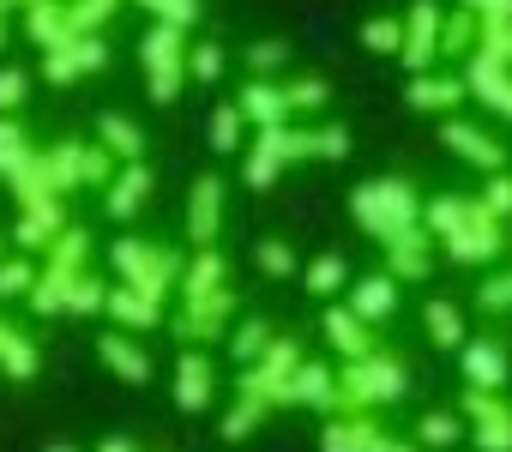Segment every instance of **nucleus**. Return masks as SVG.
I'll return each instance as SVG.
<instances>
[{"instance_id": "f257e3e1", "label": "nucleus", "mask_w": 512, "mask_h": 452, "mask_svg": "<svg viewBox=\"0 0 512 452\" xmlns=\"http://www.w3.org/2000/svg\"><path fill=\"white\" fill-rule=\"evenodd\" d=\"M356 217H362V230L398 242V236H410V223H416V193L404 181H362L356 187Z\"/></svg>"}, {"instance_id": "f03ea898", "label": "nucleus", "mask_w": 512, "mask_h": 452, "mask_svg": "<svg viewBox=\"0 0 512 452\" xmlns=\"http://www.w3.org/2000/svg\"><path fill=\"white\" fill-rule=\"evenodd\" d=\"M434 49H440V19H434V7H428V0H416V7H410V19H404V49H398V61H404L410 73H428Z\"/></svg>"}, {"instance_id": "7ed1b4c3", "label": "nucleus", "mask_w": 512, "mask_h": 452, "mask_svg": "<svg viewBox=\"0 0 512 452\" xmlns=\"http://www.w3.org/2000/svg\"><path fill=\"white\" fill-rule=\"evenodd\" d=\"M446 145L464 157V163H482V169H506V151L482 133V127H470V121H446Z\"/></svg>"}, {"instance_id": "20e7f679", "label": "nucleus", "mask_w": 512, "mask_h": 452, "mask_svg": "<svg viewBox=\"0 0 512 452\" xmlns=\"http://www.w3.org/2000/svg\"><path fill=\"white\" fill-rule=\"evenodd\" d=\"M235 109H241V121H260V127H284V115H290L284 85H266V79H253Z\"/></svg>"}, {"instance_id": "39448f33", "label": "nucleus", "mask_w": 512, "mask_h": 452, "mask_svg": "<svg viewBox=\"0 0 512 452\" xmlns=\"http://www.w3.org/2000/svg\"><path fill=\"white\" fill-rule=\"evenodd\" d=\"M392 308H398V278H368V284H356V296H350V314H356L362 326L386 320Z\"/></svg>"}, {"instance_id": "423d86ee", "label": "nucleus", "mask_w": 512, "mask_h": 452, "mask_svg": "<svg viewBox=\"0 0 512 452\" xmlns=\"http://www.w3.org/2000/svg\"><path fill=\"white\" fill-rule=\"evenodd\" d=\"M464 374H470L476 392H500L506 386V350L500 344H470L464 350Z\"/></svg>"}, {"instance_id": "0eeeda50", "label": "nucleus", "mask_w": 512, "mask_h": 452, "mask_svg": "<svg viewBox=\"0 0 512 452\" xmlns=\"http://www.w3.org/2000/svg\"><path fill=\"white\" fill-rule=\"evenodd\" d=\"M97 350H103V362L127 380V386H145L151 380V362H145V350H133L121 332H109V338H97Z\"/></svg>"}, {"instance_id": "6e6552de", "label": "nucleus", "mask_w": 512, "mask_h": 452, "mask_svg": "<svg viewBox=\"0 0 512 452\" xmlns=\"http://www.w3.org/2000/svg\"><path fill=\"white\" fill-rule=\"evenodd\" d=\"M175 404L181 410H205L211 404V368H205V356H181V368H175Z\"/></svg>"}, {"instance_id": "1a4fd4ad", "label": "nucleus", "mask_w": 512, "mask_h": 452, "mask_svg": "<svg viewBox=\"0 0 512 452\" xmlns=\"http://www.w3.org/2000/svg\"><path fill=\"white\" fill-rule=\"evenodd\" d=\"M145 67L151 73H187V55H181V25H157L145 37Z\"/></svg>"}, {"instance_id": "9d476101", "label": "nucleus", "mask_w": 512, "mask_h": 452, "mask_svg": "<svg viewBox=\"0 0 512 452\" xmlns=\"http://www.w3.org/2000/svg\"><path fill=\"white\" fill-rule=\"evenodd\" d=\"M290 398H296V404H314V410H332V404H338V386H332V368H320V362H308V368H296V380H290Z\"/></svg>"}, {"instance_id": "9b49d317", "label": "nucleus", "mask_w": 512, "mask_h": 452, "mask_svg": "<svg viewBox=\"0 0 512 452\" xmlns=\"http://www.w3.org/2000/svg\"><path fill=\"white\" fill-rule=\"evenodd\" d=\"M326 338H332V344H338V350H344L350 362L374 350V338H368V326H362V320H356L350 308H332V314H326Z\"/></svg>"}, {"instance_id": "f8f14e48", "label": "nucleus", "mask_w": 512, "mask_h": 452, "mask_svg": "<svg viewBox=\"0 0 512 452\" xmlns=\"http://www.w3.org/2000/svg\"><path fill=\"white\" fill-rule=\"evenodd\" d=\"M302 284H308V296H320V302H332L344 284H350V266L338 260V254H320V260H308V272H302Z\"/></svg>"}, {"instance_id": "ddd939ff", "label": "nucleus", "mask_w": 512, "mask_h": 452, "mask_svg": "<svg viewBox=\"0 0 512 452\" xmlns=\"http://www.w3.org/2000/svg\"><path fill=\"white\" fill-rule=\"evenodd\" d=\"M458 97H464L458 79H428V73L410 79V109H422V115H428V109H452Z\"/></svg>"}, {"instance_id": "4468645a", "label": "nucleus", "mask_w": 512, "mask_h": 452, "mask_svg": "<svg viewBox=\"0 0 512 452\" xmlns=\"http://www.w3.org/2000/svg\"><path fill=\"white\" fill-rule=\"evenodd\" d=\"M145 193H151V175H145L139 163H127L121 181H115V193H109V217H133V211L145 205Z\"/></svg>"}, {"instance_id": "2eb2a0df", "label": "nucleus", "mask_w": 512, "mask_h": 452, "mask_svg": "<svg viewBox=\"0 0 512 452\" xmlns=\"http://www.w3.org/2000/svg\"><path fill=\"white\" fill-rule=\"evenodd\" d=\"M217 199H223V181L205 175V181L193 187V242H211V236H217Z\"/></svg>"}, {"instance_id": "dca6fc26", "label": "nucleus", "mask_w": 512, "mask_h": 452, "mask_svg": "<svg viewBox=\"0 0 512 452\" xmlns=\"http://www.w3.org/2000/svg\"><path fill=\"white\" fill-rule=\"evenodd\" d=\"M97 133H103V145L115 151V157H127V163H139V151H145V133L127 121V115H103L97 121Z\"/></svg>"}, {"instance_id": "f3484780", "label": "nucleus", "mask_w": 512, "mask_h": 452, "mask_svg": "<svg viewBox=\"0 0 512 452\" xmlns=\"http://www.w3.org/2000/svg\"><path fill=\"white\" fill-rule=\"evenodd\" d=\"M422 320H428V332H434V344H440V350H458V344H464V314H458L452 302H440V296H434V302L422 308Z\"/></svg>"}, {"instance_id": "a211bd4d", "label": "nucleus", "mask_w": 512, "mask_h": 452, "mask_svg": "<svg viewBox=\"0 0 512 452\" xmlns=\"http://www.w3.org/2000/svg\"><path fill=\"white\" fill-rule=\"evenodd\" d=\"M241 133H247L241 109H235V103H223V109L211 115V151H217V157H235V151H247V145H241Z\"/></svg>"}, {"instance_id": "6ab92c4d", "label": "nucleus", "mask_w": 512, "mask_h": 452, "mask_svg": "<svg viewBox=\"0 0 512 452\" xmlns=\"http://www.w3.org/2000/svg\"><path fill=\"white\" fill-rule=\"evenodd\" d=\"M55 230H61V205H25V223H19V248H43Z\"/></svg>"}, {"instance_id": "aec40b11", "label": "nucleus", "mask_w": 512, "mask_h": 452, "mask_svg": "<svg viewBox=\"0 0 512 452\" xmlns=\"http://www.w3.org/2000/svg\"><path fill=\"white\" fill-rule=\"evenodd\" d=\"M103 302H109L121 320H139V326H151V320H157V296H145V290L133 296V284H127V290H109Z\"/></svg>"}, {"instance_id": "412c9836", "label": "nucleus", "mask_w": 512, "mask_h": 452, "mask_svg": "<svg viewBox=\"0 0 512 452\" xmlns=\"http://www.w3.org/2000/svg\"><path fill=\"white\" fill-rule=\"evenodd\" d=\"M362 49L398 55V49H404V25H398V19H368V25H362Z\"/></svg>"}, {"instance_id": "4be33fe9", "label": "nucleus", "mask_w": 512, "mask_h": 452, "mask_svg": "<svg viewBox=\"0 0 512 452\" xmlns=\"http://www.w3.org/2000/svg\"><path fill=\"white\" fill-rule=\"evenodd\" d=\"M31 163V145H25V133L13 127V121H0V175H19Z\"/></svg>"}, {"instance_id": "5701e85b", "label": "nucleus", "mask_w": 512, "mask_h": 452, "mask_svg": "<svg viewBox=\"0 0 512 452\" xmlns=\"http://www.w3.org/2000/svg\"><path fill=\"white\" fill-rule=\"evenodd\" d=\"M374 446V434L362 428V422H338V428H326V440H320V452H368Z\"/></svg>"}, {"instance_id": "b1692460", "label": "nucleus", "mask_w": 512, "mask_h": 452, "mask_svg": "<svg viewBox=\"0 0 512 452\" xmlns=\"http://www.w3.org/2000/svg\"><path fill=\"white\" fill-rule=\"evenodd\" d=\"M37 278H31V260H0V302H13V296H25Z\"/></svg>"}, {"instance_id": "393cba45", "label": "nucleus", "mask_w": 512, "mask_h": 452, "mask_svg": "<svg viewBox=\"0 0 512 452\" xmlns=\"http://www.w3.org/2000/svg\"><path fill=\"white\" fill-rule=\"evenodd\" d=\"M139 7H151L157 25H193L199 19V0H139Z\"/></svg>"}, {"instance_id": "a878e982", "label": "nucleus", "mask_w": 512, "mask_h": 452, "mask_svg": "<svg viewBox=\"0 0 512 452\" xmlns=\"http://www.w3.org/2000/svg\"><path fill=\"white\" fill-rule=\"evenodd\" d=\"M25 91H31V73H25V67H0V109L13 115V109L25 103Z\"/></svg>"}, {"instance_id": "bb28decb", "label": "nucleus", "mask_w": 512, "mask_h": 452, "mask_svg": "<svg viewBox=\"0 0 512 452\" xmlns=\"http://www.w3.org/2000/svg\"><path fill=\"white\" fill-rule=\"evenodd\" d=\"M0 362H7V374H19V380H25V374L37 368V350H31V344H25L19 332H13L7 344H0Z\"/></svg>"}, {"instance_id": "cd10ccee", "label": "nucleus", "mask_w": 512, "mask_h": 452, "mask_svg": "<svg viewBox=\"0 0 512 452\" xmlns=\"http://www.w3.org/2000/svg\"><path fill=\"white\" fill-rule=\"evenodd\" d=\"M266 344H272V332H266V320H247V326L235 332V356H241V362H253V356H260Z\"/></svg>"}, {"instance_id": "c85d7f7f", "label": "nucleus", "mask_w": 512, "mask_h": 452, "mask_svg": "<svg viewBox=\"0 0 512 452\" xmlns=\"http://www.w3.org/2000/svg\"><path fill=\"white\" fill-rule=\"evenodd\" d=\"M284 103H290V109H320V103H326V79H296V85H284Z\"/></svg>"}, {"instance_id": "c756f323", "label": "nucleus", "mask_w": 512, "mask_h": 452, "mask_svg": "<svg viewBox=\"0 0 512 452\" xmlns=\"http://www.w3.org/2000/svg\"><path fill=\"white\" fill-rule=\"evenodd\" d=\"M260 272H272V278H290V272H296V254H290V242H260Z\"/></svg>"}, {"instance_id": "7c9ffc66", "label": "nucleus", "mask_w": 512, "mask_h": 452, "mask_svg": "<svg viewBox=\"0 0 512 452\" xmlns=\"http://www.w3.org/2000/svg\"><path fill=\"white\" fill-rule=\"evenodd\" d=\"M416 440H422V446H452V440H458V422L434 410V416H422V428H416Z\"/></svg>"}, {"instance_id": "2f4dec72", "label": "nucleus", "mask_w": 512, "mask_h": 452, "mask_svg": "<svg viewBox=\"0 0 512 452\" xmlns=\"http://www.w3.org/2000/svg\"><path fill=\"white\" fill-rule=\"evenodd\" d=\"M284 61H290V49H284V43H253V49H247V67L260 73V79H266V73H278Z\"/></svg>"}, {"instance_id": "473e14b6", "label": "nucleus", "mask_w": 512, "mask_h": 452, "mask_svg": "<svg viewBox=\"0 0 512 452\" xmlns=\"http://www.w3.org/2000/svg\"><path fill=\"white\" fill-rule=\"evenodd\" d=\"M314 157H326V163H344V157H350V133H344V127H326V133H314Z\"/></svg>"}, {"instance_id": "72a5a7b5", "label": "nucleus", "mask_w": 512, "mask_h": 452, "mask_svg": "<svg viewBox=\"0 0 512 452\" xmlns=\"http://www.w3.org/2000/svg\"><path fill=\"white\" fill-rule=\"evenodd\" d=\"M187 73H193V79H205V85H211V79H217V73H223V55H217V43H199V49H193V61H187Z\"/></svg>"}, {"instance_id": "f704fd0d", "label": "nucleus", "mask_w": 512, "mask_h": 452, "mask_svg": "<svg viewBox=\"0 0 512 452\" xmlns=\"http://www.w3.org/2000/svg\"><path fill=\"white\" fill-rule=\"evenodd\" d=\"M464 217H470V205H458V199H440V205L428 211V223H434V230H440V236H452V230H458V223H464Z\"/></svg>"}, {"instance_id": "c9c22d12", "label": "nucleus", "mask_w": 512, "mask_h": 452, "mask_svg": "<svg viewBox=\"0 0 512 452\" xmlns=\"http://www.w3.org/2000/svg\"><path fill=\"white\" fill-rule=\"evenodd\" d=\"M482 211H488V217H506V211H512V175H500V169H494V187H488Z\"/></svg>"}, {"instance_id": "e433bc0d", "label": "nucleus", "mask_w": 512, "mask_h": 452, "mask_svg": "<svg viewBox=\"0 0 512 452\" xmlns=\"http://www.w3.org/2000/svg\"><path fill=\"white\" fill-rule=\"evenodd\" d=\"M476 302H482V308H512V272H506V278H494Z\"/></svg>"}, {"instance_id": "4c0bfd02", "label": "nucleus", "mask_w": 512, "mask_h": 452, "mask_svg": "<svg viewBox=\"0 0 512 452\" xmlns=\"http://www.w3.org/2000/svg\"><path fill=\"white\" fill-rule=\"evenodd\" d=\"M368 452H416V446H392V440H374Z\"/></svg>"}, {"instance_id": "58836bf2", "label": "nucleus", "mask_w": 512, "mask_h": 452, "mask_svg": "<svg viewBox=\"0 0 512 452\" xmlns=\"http://www.w3.org/2000/svg\"><path fill=\"white\" fill-rule=\"evenodd\" d=\"M103 452H133V446H127V440H109V446H103Z\"/></svg>"}, {"instance_id": "ea45409f", "label": "nucleus", "mask_w": 512, "mask_h": 452, "mask_svg": "<svg viewBox=\"0 0 512 452\" xmlns=\"http://www.w3.org/2000/svg\"><path fill=\"white\" fill-rule=\"evenodd\" d=\"M7 338H13V326H7V320H0V344H7Z\"/></svg>"}, {"instance_id": "a19ab883", "label": "nucleus", "mask_w": 512, "mask_h": 452, "mask_svg": "<svg viewBox=\"0 0 512 452\" xmlns=\"http://www.w3.org/2000/svg\"><path fill=\"white\" fill-rule=\"evenodd\" d=\"M43 452H73V446H43Z\"/></svg>"}, {"instance_id": "79ce46f5", "label": "nucleus", "mask_w": 512, "mask_h": 452, "mask_svg": "<svg viewBox=\"0 0 512 452\" xmlns=\"http://www.w3.org/2000/svg\"><path fill=\"white\" fill-rule=\"evenodd\" d=\"M0 49H7V25H0Z\"/></svg>"}, {"instance_id": "37998d69", "label": "nucleus", "mask_w": 512, "mask_h": 452, "mask_svg": "<svg viewBox=\"0 0 512 452\" xmlns=\"http://www.w3.org/2000/svg\"><path fill=\"white\" fill-rule=\"evenodd\" d=\"M0 248H7V236H0Z\"/></svg>"}]
</instances>
